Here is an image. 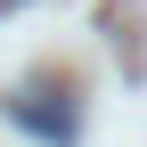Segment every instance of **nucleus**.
<instances>
[{
    "instance_id": "f257e3e1",
    "label": "nucleus",
    "mask_w": 147,
    "mask_h": 147,
    "mask_svg": "<svg viewBox=\"0 0 147 147\" xmlns=\"http://www.w3.org/2000/svg\"><path fill=\"white\" fill-rule=\"evenodd\" d=\"M16 123H33V131H41V139H74V115H65V106H57V90H33V98H16Z\"/></svg>"
}]
</instances>
